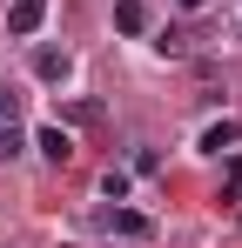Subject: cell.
<instances>
[{
  "instance_id": "30bf717a",
  "label": "cell",
  "mask_w": 242,
  "mask_h": 248,
  "mask_svg": "<svg viewBox=\"0 0 242 248\" xmlns=\"http://www.w3.org/2000/svg\"><path fill=\"white\" fill-rule=\"evenodd\" d=\"M182 7H202V0H182Z\"/></svg>"
},
{
  "instance_id": "9c48e42d",
  "label": "cell",
  "mask_w": 242,
  "mask_h": 248,
  "mask_svg": "<svg viewBox=\"0 0 242 248\" xmlns=\"http://www.w3.org/2000/svg\"><path fill=\"white\" fill-rule=\"evenodd\" d=\"M7 121H14V94H0V127H7Z\"/></svg>"
},
{
  "instance_id": "277c9868",
  "label": "cell",
  "mask_w": 242,
  "mask_h": 248,
  "mask_svg": "<svg viewBox=\"0 0 242 248\" xmlns=\"http://www.w3.org/2000/svg\"><path fill=\"white\" fill-rule=\"evenodd\" d=\"M40 155H47V161L54 168H68V155H74V141H68V127H40V141H34Z\"/></svg>"
},
{
  "instance_id": "8992f818",
  "label": "cell",
  "mask_w": 242,
  "mask_h": 248,
  "mask_svg": "<svg viewBox=\"0 0 242 248\" xmlns=\"http://www.w3.org/2000/svg\"><path fill=\"white\" fill-rule=\"evenodd\" d=\"M236 141H242V121H215L202 134V155H222V148H236Z\"/></svg>"
},
{
  "instance_id": "7a4b0ae2",
  "label": "cell",
  "mask_w": 242,
  "mask_h": 248,
  "mask_svg": "<svg viewBox=\"0 0 242 248\" xmlns=\"http://www.w3.org/2000/svg\"><path fill=\"white\" fill-rule=\"evenodd\" d=\"M101 228H108V235H128V242H141V235H148V215H135V208H101Z\"/></svg>"
},
{
  "instance_id": "6da1fadb",
  "label": "cell",
  "mask_w": 242,
  "mask_h": 248,
  "mask_svg": "<svg viewBox=\"0 0 242 248\" xmlns=\"http://www.w3.org/2000/svg\"><path fill=\"white\" fill-rule=\"evenodd\" d=\"M40 20H47V0H14V7H7V34H14V41H34Z\"/></svg>"
},
{
  "instance_id": "3957f363",
  "label": "cell",
  "mask_w": 242,
  "mask_h": 248,
  "mask_svg": "<svg viewBox=\"0 0 242 248\" xmlns=\"http://www.w3.org/2000/svg\"><path fill=\"white\" fill-rule=\"evenodd\" d=\"M68 67H74L68 47H40L34 54V81H68Z\"/></svg>"
},
{
  "instance_id": "52a82bcc",
  "label": "cell",
  "mask_w": 242,
  "mask_h": 248,
  "mask_svg": "<svg viewBox=\"0 0 242 248\" xmlns=\"http://www.w3.org/2000/svg\"><path fill=\"white\" fill-rule=\"evenodd\" d=\"M155 54H161V61H182V54H189V34H182V27H161Z\"/></svg>"
},
{
  "instance_id": "ba28073f",
  "label": "cell",
  "mask_w": 242,
  "mask_h": 248,
  "mask_svg": "<svg viewBox=\"0 0 242 248\" xmlns=\"http://www.w3.org/2000/svg\"><path fill=\"white\" fill-rule=\"evenodd\" d=\"M20 148H27V141H20V121H7V127H0V161H14Z\"/></svg>"
},
{
  "instance_id": "5b68a950",
  "label": "cell",
  "mask_w": 242,
  "mask_h": 248,
  "mask_svg": "<svg viewBox=\"0 0 242 248\" xmlns=\"http://www.w3.org/2000/svg\"><path fill=\"white\" fill-rule=\"evenodd\" d=\"M115 27L121 34H148V7L141 0H115Z\"/></svg>"
}]
</instances>
